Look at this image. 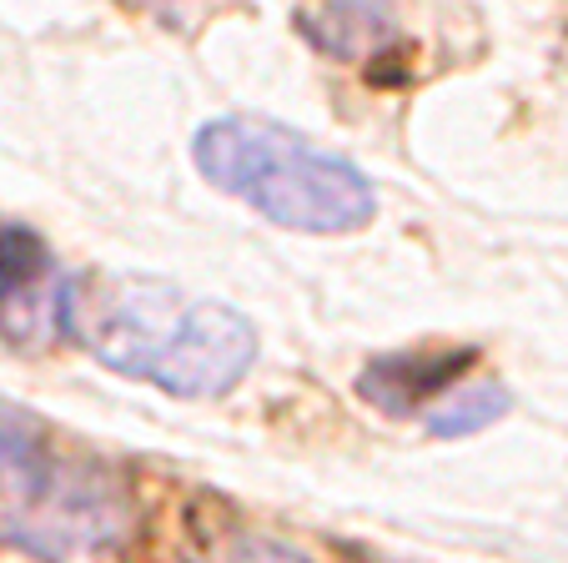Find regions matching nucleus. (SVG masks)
<instances>
[{
	"instance_id": "6",
	"label": "nucleus",
	"mask_w": 568,
	"mask_h": 563,
	"mask_svg": "<svg viewBox=\"0 0 568 563\" xmlns=\"http://www.w3.org/2000/svg\"><path fill=\"white\" fill-rule=\"evenodd\" d=\"M508 408H514V398H508L504 383H463L443 403H433L423 413V423H428L433 438H468V433L494 428Z\"/></svg>"
},
{
	"instance_id": "1",
	"label": "nucleus",
	"mask_w": 568,
	"mask_h": 563,
	"mask_svg": "<svg viewBox=\"0 0 568 563\" xmlns=\"http://www.w3.org/2000/svg\"><path fill=\"white\" fill-rule=\"evenodd\" d=\"M55 322L111 372L172 398H226L257 362L252 318L151 272L91 267L65 277Z\"/></svg>"
},
{
	"instance_id": "8",
	"label": "nucleus",
	"mask_w": 568,
	"mask_h": 563,
	"mask_svg": "<svg viewBox=\"0 0 568 563\" xmlns=\"http://www.w3.org/2000/svg\"><path fill=\"white\" fill-rule=\"evenodd\" d=\"M196 563H307L302 553L282 549V543L272 539H232V543H216V549H206Z\"/></svg>"
},
{
	"instance_id": "4",
	"label": "nucleus",
	"mask_w": 568,
	"mask_h": 563,
	"mask_svg": "<svg viewBox=\"0 0 568 563\" xmlns=\"http://www.w3.org/2000/svg\"><path fill=\"white\" fill-rule=\"evenodd\" d=\"M478 352L473 348H418V352H387V358H373L357 378V393L373 408L403 418L413 408L428 413L433 403L453 393V383L463 378V368H473Z\"/></svg>"
},
{
	"instance_id": "7",
	"label": "nucleus",
	"mask_w": 568,
	"mask_h": 563,
	"mask_svg": "<svg viewBox=\"0 0 568 563\" xmlns=\"http://www.w3.org/2000/svg\"><path fill=\"white\" fill-rule=\"evenodd\" d=\"M51 272V247L36 227L26 222H11V217H0V308L45 282Z\"/></svg>"
},
{
	"instance_id": "5",
	"label": "nucleus",
	"mask_w": 568,
	"mask_h": 563,
	"mask_svg": "<svg viewBox=\"0 0 568 563\" xmlns=\"http://www.w3.org/2000/svg\"><path fill=\"white\" fill-rule=\"evenodd\" d=\"M297 31L327 56H377L397 41L393 6H302Z\"/></svg>"
},
{
	"instance_id": "3",
	"label": "nucleus",
	"mask_w": 568,
	"mask_h": 563,
	"mask_svg": "<svg viewBox=\"0 0 568 563\" xmlns=\"http://www.w3.org/2000/svg\"><path fill=\"white\" fill-rule=\"evenodd\" d=\"M0 473L16 489L11 539L31 543L45 559H65L71 549H97L116 539L121 503L97 493L87 473H75L55 458L51 433L36 413L16 403H0Z\"/></svg>"
},
{
	"instance_id": "2",
	"label": "nucleus",
	"mask_w": 568,
	"mask_h": 563,
	"mask_svg": "<svg viewBox=\"0 0 568 563\" xmlns=\"http://www.w3.org/2000/svg\"><path fill=\"white\" fill-rule=\"evenodd\" d=\"M196 171L257 217L312 237H343L377 217L373 181L347 157L262 117H216L192 137Z\"/></svg>"
}]
</instances>
